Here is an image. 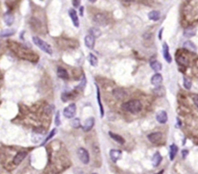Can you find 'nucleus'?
<instances>
[{
  "label": "nucleus",
  "mask_w": 198,
  "mask_h": 174,
  "mask_svg": "<svg viewBox=\"0 0 198 174\" xmlns=\"http://www.w3.org/2000/svg\"><path fill=\"white\" fill-rule=\"evenodd\" d=\"M12 43L14 44V45H10L12 50H13L14 52H16L17 55L19 56L21 59H24V60H28L31 62H37L39 60V56H37L33 52H30L27 48L21 46L20 44H17L15 42H12Z\"/></svg>",
  "instance_id": "nucleus-1"
},
{
  "label": "nucleus",
  "mask_w": 198,
  "mask_h": 174,
  "mask_svg": "<svg viewBox=\"0 0 198 174\" xmlns=\"http://www.w3.org/2000/svg\"><path fill=\"white\" fill-rule=\"evenodd\" d=\"M122 109L131 114H138L142 110V104L139 100H129L123 103Z\"/></svg>",
  "instance_id": "nucleus-2"
},
{
  "label": "nucleus",
  "mask_w": 198,
  "mask_h": 174,
  "mask_svg": "<svg viewBox=\"0 0 198 174\" xmlns=\"http://www.w3.org/2000/svg\"><path fill=\"white\" fill-rule=\"evenodd\" d=\"M33 42L39 47V48L44 51L45 53L48 55H52V48L48 42H46L45 40H43L42 39H40L39 37H33Z\"/></svg>",
  "instance_id": "nucleus-3"
},
{
  "label": "nucleus",
  "mask_w": 198,
  "mask_h": 174,
  "mask_svg": "<svg viewBox=\"0 0 198 174\" xmlns=\"http://www.w3.org/2000/svg\"><path fill=\"white\" fill-rule=\"evenodd\" d=\"M78 158L79 160L81 161L82 164H89L90 162V156H89V153L85 148L83 147H80V148H78Z\"/></svg>",
  "instance_id": "nucleus-4"
},
{
  "label": "nucleus",
  "mask_w": 198,
  "mask_h": 174,
  "mask_svg": "<svg viewBox=\"0 0 198 174\" xmlns=\"http://www.w3.org/2000/svg\"><path fill=\"white\" fill-rule=\"evenodd\" d=\"M148 140L153 144L159 145V144L161 143L162 140H163V135L159 132H154V133H152V134L148 135Z\"/></svg>",
  "instance_id": "nucleus-5"
},
{
  "label": "nucleus",
  "mask_w": 198,
  "mask_h": 174,
  "mask_svg": "<svg viewBox=\"0 0 198 174\" xmlns=\"http://www.w3.org/2000/svg\"><path fill=\"white\" fill-rule=\"evenodd\" d=\"M75 112H76V107H75V104H70L68 107H66L64 109V116L67 117V119H73V116H75Z\"/></svg>",
  "instance_id": "nucleus-6"
},
{
  "label": "nucleus",
  "mask_w": 198,
  "mask_h": 174,
  "mask_svg": "<svg viewBox=\"0 0 198 174\" xmlns=\"http://www.w3.org/2000/svg\"><path fill=\"white\" fill-rule=\"evenodd\" d=\"M94 21H95L98 25L100 26H105L107 24V16H105V14H97L95 16H94Z\"/></svg>",
  "instance_id": "nucleus-7"
},
{
  "label": "nucleus",
  "mask_w": 198,
  "mask_h": 174,
  "mask_svg": "<svg viewBox=\"0 0 198 174\" xmlns=\"http://www.w3.org/2000/svg\"><path fill=\"white\" fill-rule=\"evenodd\" d=\"M27 156V152L26 151H19L17 153V155L14 157V164H16V166H19V164L21 163V162L24 160L25 157Z\"/></svg>",
  "instance_id": "nucleus-8"
},
{
  "label": "nucleus",
  "mask_w": 198,
  "mask_h": 174,
  "mask_svg": "<svg viewBox=\"0 0 198 174\" xmlns=\"http://www.w3.org/2000/svg\"><path fill=\"white\" fill-rule=\"evenodd\" d=\"M162 54H163V58L167 63L170 64L172 62V58H171L169 53V47H168L166 42H163V44H162Z\"/></svg>",
  "instance_id": "nucleus-9"
},
{
  "label": "nucleus",
  "mask_w": 198,
  "mask_h": 174,
  "mask_svg": "<svg viewBox=\"0 0 198 174\" xmlns=\"http://www.w3.org/2000/svg\"><path fill=\"white\" fill-rule=\"evenodd\" d=\"M69 16L71 17V19H72L73 25H75L76 28L79 27V19H78L76 11L73 10V9H70V10H69Z\"/></svg>",
  "instance_id": "nucleus-10"
},
{
  "label": "nucleus",
  "mask_w": 198,
  "mask_h": 174,
  "mask_svg": "<svg viewBox=\"0 0 198 174\" xmlns=\"http://www.w3.org/2000/svg\"><path fill=\"white\" fill-rule=\"evenodd\" d=\"M109 156H110L111 160L115 163V162H117L121 158V156H122V151L119 149H111L110 151H109Z\"/></svg>",
  "instance_id": "nucleus-11"
},
{
  "label": "nucleus",
  "mask_w": 198,
  "mask_h": 174,
  "mask_svg": "<svg viewBox=\"0 0 198 174\" xmlns=\"http://www.w3.org/2000/svg\"><path fill=\"white\" fill-rule=\"evenodd\" d=\"M95 39L96 38H94L92 35H87L86 37H85L84 39V42H85V45H86L88 48L92 49L94 48V46H95Z\"/></svg>",
  "instance_id": "nucleus-12"
},
{
  "label": "nucleus",
  "mask_w": 198,
  "mask_h": 174,
  "mask_svg": "<svg viewBox=\"0 0 198 174\" xmlns=\"http://www.w3.org/2000/svg\"><path fill=\"white\" fill-rule=\"evenodd\" d=\"M162 82V76L161 74H159V73H156V74H154L152 76V78H151V83H152L153 86L155 87H159V85L161 84Z\"/></svg>",
  "instance_id": "nucleus-13"
},
{
  "label": "nucleus",
  "mask_w": 198,
  "mask_h": 174,
  "mask_svg": "<svg viewBox=\"0 0 198 174\" xmlns=\"http://www.w3.org/2000/svg\"><path fill=\"white\" fill-rule=\"evenodd\" d=\"M94 124H95V119H94V117H89V119H87L85 120V123L83 126V131H85V132L90 131L91 129L94 127Z\"/></svg>",
  "instance_id": "nucleus-14"
},
{
  "label": "nucleus",
  "mask_w": 198,
  "mask_h": 174,
  "mask_svg": "<svg viewBox=\"0 0 198 174\" xmlns=\"http://www.w3.org/2000/svg\"><path fill=\"white\" fill-rule=\"evenodd\" d=\"M156 120H158L159 123L161 124H164V123L167 122V114L165 111H161L159 112L158 114H156Z\"/></svg>",
  "instance_id": "nucleus-15"
},
{
  "label": "nucleus",
  "mask_w": 198,
  "mask_h": 174,
  "mask_svg": "<svg viewBox=\"0 0 198 174\" xmlns=\"http://www.w3.org/2000/svg\"><path fill=\"white\" fill-rule=\"evenodd\" d=\"M176 60H177V63L179 64H181V66H187L188 64V60L187 57H185V55L183 54H176Z\"/></svg>",
  "instance_id": "nucleus-16"
},
{
  "label": "nucleus",
  "mask_w": 198,
  "mask_h": 174,
  "mask_svg": "<svg viewBox=\"0 0 198 174\" xmlns=\"http://www.w3.org/2000/svg\"><path fill=\"white\" fill-rule=\"evenodd\" d=\"M57 75L59 78L63 79V80H67L69 79V74H68V71L64 67H58L57 69Z\"/></svg>",
  "instance_id": "nucleus-17"
},
{
  "label": "nucleus",
  "mask_w": 198,
  "mask_h": 174,
  "mask_svg": "<svg viewBox=\"0 0 198 174\" xmlns=\"http://www.w3.org/2000/svg\"><path fill=\"white\" fill-rule=\"evenodd\" d=\"M177 153H178V147H177L176 144H171L169 147V158L171 161L175 159Z\"/></svg>",
  "instance_id": "nucleus-18"
},
{
  "label": "nucleus",
  "mask_w": 198,
  "mask_h": 174,
  "mask_svg": "<svg viewBox=\"0 0 198 174\" xmlns=\"http://www.w3.org/2000/svg\"><path fill=\"white\" fill-rule=\"evenodd\" d=\"M150 66H151V67H152L154 70H155L156 72H159L161 70V69H162V64L159 63V61H156V60L151 61Z\"/></svg>",
  "instance_id": "nucleus-19"
},
{
  "label": "nucleus",
  "mask_w": 198,
  "mask_h": 174,
  "mask_svg": "<svg viewBox=\"0 0 198 174\" xmlns=\"http://www.w3.org/2000/svg\"><path fill=\"white\" fill-rule=\"evenodd\" d=\"M152 160H153V166H155V167H156V166H159V164L161 163L162 157H161V154H159V152H156V153H155V154H154Z\"/></svg>",
  "instance_id": "nucleus-20"
},
{
  "label": "nucleus",
  "mask_w": 198,
  "mask_h": 174,
  "mask_svg": "<svg viewBox=\"0 0 198 174\" xmlns=\"http://www.w3.org/2000/svg\"><path fill=\"white\" fill-rule=\"evenodd\" d=\"M97 88V99H98V104H99V108H100V116L103 117L105 116V111H103V107H102V100H100V88L98 86H96Z\"/></svg>",
  "instance_id": "nucleus-21"
},
{
  "label": "nucleus",
  "mask_w": 198,
  "mask_h": 174,
  "mask_svg": "<svg viewBox=\"0 0 198 174\" xmlns=\"http://www.w3.org/2000/svg\"><path fill=\"white\" fill-rule=\"evenodd\" d=\"M109 136L111 137V138L113 140H115L116 142L118 143H120V144H123L124 142H125V140L123 138V137H121L120 135H118V134H114V133H112V132H109L108 133Z\"/></svg>",
  "instance_id": "nucleus-22"
},
{
  "label": "nucleus",
  "mask_w": 198,
  "mask_h": 174,
  "mask_svg": "<svg viewBox=\"0 0 198 174\" xmlns=\"http://www.w3.org/2000/svg\"><path fill=\"white\" fill-rule=\"evenodd\" d=\"M149 18L151 20H154V21H156V20H159V18H161V13H159V11H156L154 10L152 12H150L149 14H148Z\"/></svg>",
  "instance_id": "nucleus-23"
},
{
  "label": "nucleus",
  "mask_w": 198,
  "mask_h": 174,
  "mask_svg": "<svg viewBox=\"0 0 198 174\" xmlns=\"http://www.w3.org/2000/svg\"><path fill=\"white\" fill-rule=\"evenodd\" d=\"M14 19H15L14 18V16L11 13H6L4 14V20H5L6 24H7L8 26H11L12 24H13Z\"/></svg>",
  "instance_id": "nucleus-24"
},
{
  "label": "nucleus",
  "mask_w": 198,
  "mask_h": 174,
  "mask_svg": "<svg viewBox=\"0 0 198 174\" xmlns=\"http://www.w3.org/2000/svg\"><path fill=\"white\" fill-rule=\"evenodd\" d=\"M195 34H196V30L192 27H188L184 31V36L187 38H191L195 36Z\"/></svg>",
  "instance_id": "nucleus-25"
},
{
  "label": "nucleus",
  "mask_w": 198,
  "mask_h": 174,
  "mask_svg": "<svg viewBox=\"0 0 198 174\" xmlns=\"http://www.w3.org/2000/svg\"><path fill=\"white\" fill-rule=\"evenodd\" d=\"M113 94L117 99H123L126 97V92L122 90H115L113 91Z\"/></svg>",
  "instance_id": "nucleus-26"
},
{
  "label": "nucleus",
  "mask_w": 198,
  "mask_h": 174,
  "mask_svg": "<svg viewBox=\"0 0 198 174\" xmlns=\"http://www.w3.org/2000/svg\"><path fill=\"white\" fill-rule=\"evenodd\" d=\"M88 61H89V63L92 66H97V64H98V58L93 54H89V56H88Z\"/></svg>",
  "instance_id": "nucleus-27"
},
{
  "label": "nucleus",
  "mask_w": 198,
  "mask_h": 174,
  "mask_svg": "<svg viewBox=\"0 0 198 174\" xmlns=\"http://www.w3.org/2000/svg\"><path fill=\"white\" fill-rule=\"evenodd\" d=\"M184 47H185V48L188 49V50H191V51H196V49H197L195 44H194L193 42H190V40L184 42Z\"/></svg>",
  "instance_id": "nucleus-28"
},
{
  "label": "nucleus",
  "mask_w": 198,
  "mask_h": 174,
  "mask_svg": "<svg viewBox=\"0 0 198 174\" xmlns=\"http://www.w3.org/2000/svg\"><path fill=\"white\" fill-rule=\"evenodd\" d=\"M56 134V129H53V130L51 131V132H50L49 133V134H48V138H46V140H44L43 141V143H42V145H45V144H46V142H48V141L50 140V138H52L53 137H54V135Z\"/></svg>",
  "instance_id": "nucleus-29"
},
{
  "label": "nucleus",
  "mask_w": 198,
  "mask_h": 174,
  "mask_svg": "<svg viewBox=\"0 0 198 174\" xmlns=\"http://www.w3.org/2000/svg\"><path fill=\"white\" fill-rule=\"evenodd\" d=\"M90 35H92L94 38H97L100 35V31L98 28H91L90 29Z\"/></svg>",
  "instance_id": "nucleus-30"
},
{
  "label": "nucleus",
  "mask_w": 198,
  "mask_h": 174,
  "mask_svg": "<svg viewBox=\"0 0 198 174\" xmlns=\"http://www.w3.org/2000/svg\"><path fill=\"white\" fill-rule=\"evenodd\" d=\"M184 87L185 88H187V90H190L191 88V81L190 79L184 77Z\"/></svg>",
  "instance_id": "nucleus-31"
},
{
  "label": "nucleus",
  "mask_w": 198,
  "mask_h": 174,
  "mask_svg": "<svg viewBox=\"0 0 198 174\" xmlns=\"http://www.w3.org/2000/svg\"><path fill=\"white\" fill-rule=\"evenodd\" d=\"M85 86H86V78H85V76H84L80 82V85H79L76 88H78V90H83L85 88Z\"/></svg>",
  "instance_id": "nucleus-32"
},
{
  "label": "nucleus",
  "mask_w": 198,
  "mask_h": 174,
  "mask_svg": "<svg viewBox=\"0 0 198 174\" xmlns=\"http://www.w3.org/2000/svg\"><path fill=\"white\" fill-rule=\"evenodd\" d=\"M71 124H72V126L73 128H78L79 126H80V122H79L78 119H75L72 122H71Z\"/></svg>",
  "instance_id": "nucleus-33"
},
{
  "label": "nucleus",
  "mask_w": 198,
  "mask_h": 174,
  "mask_svg": "<svg viewBox=\"0 0 198 174\" xmlns=\"http://www.w3.org/2000/svg\"><path fill=\"white\" fill-rule=\"evenodd\" d=\"M70 98H72V95L68 92H63L62 93V99H63L64 102H67Z\"/></svg>",
  "instance_id": "nucleus-34"
},
{
  "label": "nucleus",
  "mask_w": 198,
  "mask_h": 174,
  "mask_svg": "<svg viewBox=\"0 0 198 174\" xmlns=\"http://www.w3.org/2000/svg\"><path fill=\"white\" fill-rule=\"evenodd\" d=\"M15 31L14 30H6L5 32H3L1 34L2 37H9V36H12V35H14Z\"/></svg>",
  "instance_id": "nucleus-35"
},
{
  "label": "nucleus",
  "mask_w": 198,
  "mask_h": 174,
  "mask_svg": "<svg viewBox=\"0 0 198 174\" xmlns=\"http://www.w3.org/2000/svg\"><path fill=\"white\" fill-rule=\"evenodd\" d=\"M55 124L56 126L60 125V119H59V112L56 113V116H55Z\"/></svg>",
  "instance_id": "nucleus-36"
},
{
  "label": "nucleus",
  "mask_w": 198,
  "mask_h": 174,
  "mask_svg": "<svg viewBox=\"0 0 198 174\" xmlns=\"http://www.w3.org/2000/svg\"><path fill=\"white\" fill-rule=\"evenodd\" d=\"M73 7H76V8H78V7H80V1H73Z\"/></svg>",
  "instance_id": "nucleus-37"
},
{
  "label": "nucleus",
  "mask_w": 198,
  "mask_h": 174,
  "mask_svg": "<svg viewBox=\"0 0 198 174\" xmlns=\"http://www.w3.org/2000/svg\"><path fill=\"white\" fill-rule=\"evenodd\" d=\"M193 102H194V104H195L197 107H198V95H194L193 96Z\"/></svg>",
  "instance_id": "nucleus-38"
},
{
  "label": "nucleus",
  "mask_w": 198,
  "mask_h": 174,
  "mask_svg": "<svg viewBox=\"0 0 198 174\" xmlns=\"http://www.w3.org/2000/svg\"><path fill=\"white\" fill-rule=\"evenodd\" d=\"M182 153H183V158H186L188 156V150H185L184 149L182 151Z\"/></svg>",
  "instance_id": "nucleus-39"
},
{
  "label": "nucleus",
  "mask_w": 198,
  "mask_h": 174,
  "mask_svg": "<svg viewBox=\"0 0 198 174\" xmlns=\"http://www.w3.org/2000/svg\"><path fill=\"white\" fill-rule=\"evenodd\" d=\"M162 32H163V28H161V30H159V39L161 40L162 38Z\"/></svg>",
  "instance_id": "nucleus-40"
},
{
  "label": "nucleus",
  "mask_w": 198,
  "mask_h": 174,
  "mask_svg": "<svg viewBox=\"0 0 198 174\" xmlns=\"http://www.w3.org/2000/svg\"><path fill=\"white\" fill-rule=\"evenodd\" d=\"M83 9L84 7H82V6L79 7V14H80V16H83Z\"/></svg>",
  "instance_id": "nucleus-41"
},
{
  "label": "nucleus",
  "mask_w": 198,
  "mask_h": 174,
  "mask_svg": "<svg viewBox=\"0 0 198 174\" xmlns=\"http://www.w3.org/2000/svg\"><path fill=\"white\" fill-rule=\"evenodd\" d=\"M162 172H163V171H161V172H159V174H162Z\"/></svg>",
  "instance_id": "nucleus-42"
},
{
  "label": "nucleus",
  "mask_w": 198,
  "mask_h": 174,
  "mask_svg": "<svg viewBox=\"0 0 198 174\" xmlns=\"http://www.w3.org/2000/svg\"><path fill=\"white\" fill-rule=\"evenodd\" d=\"M93 174H97V173H93Z\"/></svg>",
  "instance_id": "nucleus-43"
},
{
  "label": "nucleus",
  "mask_w": 198,
  "mask_h": 174,
  "mask_svg": "<svg viewBox=\"0 0 198 174\" xmlns=\"http://www.w3.org/2000/svg\"><path fill=\"white\" fill-rule=\"evenodd\" d=\"M0 46H1V44H0Z\"/></svg>",
  "instance_id": "nucleus-44"
}]
</instances>
